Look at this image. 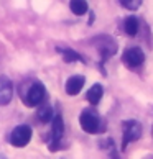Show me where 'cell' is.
<instances>
[{"label":"cell","mask_w":153,"mask_h":159,"mask_svg":"<svg viewBox=\"0 0 153 159\" xmlns=\"http://www.w3.org/2000/svg\"><path fill=\"white\" fill-rule=\"evenodd\" d=\"M53 125H51V141H50V149L51 151H56L61 144V139H63V134H64V123L61 115H56L53 118Z\"/></svg>","instance_id":"obj_6"},{"label":"cell","mask_w":153,"mask_h":159,"mask_svg":"<svg viewBox=\"0 0 153 159\" xmlns=\"http://www.w3.org/2000/svg\"><path fill=\"white\" fill-rule=\"evenodd\" d=\"M123 28H125V33L128 36H135V34L138 33V18L137 16H127L125 20H123Z\"/></svg>","instance_id":"obj_11"},{"label":"cell","mask_w":153,"mask_h":159,"mask_svg":"<svg viewBox=\"0 0 153 159\" xmlns=\"http://www.w3.org/2000/svg\"><path fill=\"white\" fill-rule=\"evenodd\" d=\"M84 84H86V77H84V75H73V77H69L66 80L64 89H66L68 95H78V93L82 90Z\"/></svg>","instance_id":"obj_9"},{"label":"cell","mask_w":153,"mask_h":159,"mask_svg":"<svg viewBox=\"0 0 153 159\" xmlns=\"http://www.w3.org/2000/svg\"><path fill=\"white\" fill-rule=\"evenodd\" d=\"M120 5L127 10H138L143 0H119Z\"/></svg>","instance_id":"obj_15"},{"label":"cell","mask_w":153,"mask_h":159,"mask_svg":"<svg viewBox=\"0 0 153 159\" xmlns=\"http://www.w3.org/2000/svg\"><path fill=\"white\" fill-rule=\"evenodd\" d=\"M38 118L40 121H43V123H48V121H53V108L50 107V105H43V107H40L38 110Z\"/></svg>","instance_id":"obj_14"},{"label":"cell","mask_w":153,"mask_h":159,"mask_svg":"<svg viewBox=\"0 0 153 159\" xmlns=\"http://www.w3.org/2000/svg\"><path fill=\"white\" fill-rule=\"evenodd\" d=\"M96 41H97V51L101 52L102 61H107L110 56H114L117 52V43L110 36L96 38Z\"/></svg>","instance_id":"obj_7"},{"label":"cell","mask_w":153,"mask_h":159,"mask_svg":"<svg viewBox=\"0 0 153 159\" xmlns=\"http://www.w3.org/2000/svg\"><path fill=\"white\" fill-rule=\"evenodd\" d=\"M69 8H71V11H73L74 15L81 16V15L87 13L89 5H87L86 0H71V2H69Z\"/></svg>","instance_id":"obj_12"},{"label":"cell","mask_w":153,"mask_h":159,"mask_svg":"<svg viewBox=\"0 0 153 159\" xmlns=\"http://www.w3.org/2000/svg\"><path fill=\"white\" fill-rule=\"evenodd\" d=\"M31 128L28 125H18L17 128H13V131L10 133V143L17 146V148H23L30 143L31 139Z\"/></svg>","instance_id":"obj_5"},{"label":"cell","mask_w":153,"mask_h":159,"mask_svg":"<svg viewBox=\"0 0 153 159\" xmlns=\"http://www.w3.org/2000/svg\"><path fill=\"white\" fill-rule=\"evenodd\" d=\"M142 136V125L137 120H127L122 123V151H125V148L132 141H137Z\"/></svg>","instance_id":"obj_2"},{"label":"cell","mask_w":153,"mask_h":159,"mask_svg":"<svg viewBox=\"0 0 153 159\" xmlns=\"http://www.w3.org/2000/svg\"><path fill=\"white\" fill-rule=\"evenodd\" d=\"M79 123H81V128L89 134H97L105 129L102 118L94 110H82V113L79 116Z\"/></svg>","instance_id":"obj_1"},{"label":"cell","mask_w":153,"mask_h":159,"mask_svg":"<svg viewBox=\"0 0 153 159\" xmlns=\"http://www.w3.org/2000/svg\"><path fill=\"white\" fill-rule=\"evenodd\" d=\"M13 97V85L7 75H0V105H8Z\"/></svg>","instance_id":"obj_8"},{"label":"cell","mask_w":153,"mask_h":159,"mask_svg":"<svg viewBox=\"0 0 153 159\" xmlns=\"http://www.w3.org/2000/svg\"><path fill=\"white\" fill-rule=\"evenodd\" d=\"M102 95H104V87L101 84H94L91 89L87 90L86 98H87V102H89L91 105H97L102 100Z\"/></svg>","instance_id":"obj_10"},{"label":"cell","mask_w":153,"mask_h":159,"mask_svg":"<svg viewBox=\"0 0 153 159\" xmlns=\"http://www.w3.org/2000/svg\"><path fill=\"white\" fill-rule=\"evenodd\" d=\"M58 51L63 54V59L66 62H74V61H81L84 62V59H82V56L79 54V52H76L74 49L71 48H58Z\"/></svg>","instance_id":"obj_13"},{"label":"cell","mask_w":153,"mask_h":159,"mask_svg":"<svg viewBox=\"0 0 153 159\" xmlns=\"http://www.w3.org/2000/svg\"><path fill=\"white\" fill-rule=\"evenodd\" d=\"M122 62L125 64L128 69H137L145 62V52L142 51V48H138V46L128 48V49L123 51V54H122Z\"/></svg>","instance_id":"obj_4"},{"label":"cell","mask_w":153,"mask_h":159,"mask_svg":"<svg viewBox=\"0 0 153 159\" xmlns=\"http://www.w3.org/2000/svg\"><path fill=\"white\" fill-rule=\"evenodd\" d=\"M45 97H46L45 85L41 82H33L28 87L26 93H23V103L28 105V107H38V105L43 103Z\"/></svg>","instance_id":"obj_3"}]
</instances>
